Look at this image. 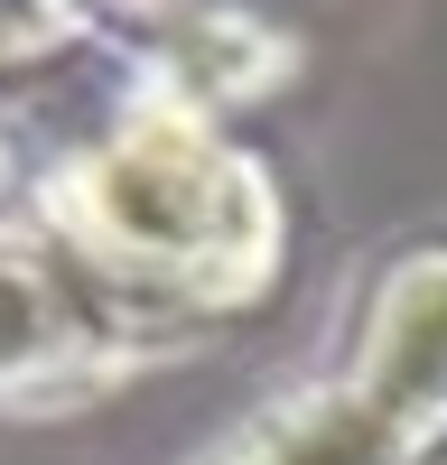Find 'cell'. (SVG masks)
Listing matches in <instances>:
<instances>
[{
	"instance_id": "obj_1",
	"label": "cell",
	"mask_w": 447,
	"mask_h": 465,
	"mask_svg": "<svg viewBox=\"0 0 447 465\" xmlns=\"http://www.w3.org/2000/svg\"><path fill=\"white\" fill-rule=\"evenodd\" d=\"M37 205L56 242L149 317L233 307L280 261L271 177L168 94H131L94 140H74L47 168Z\"/></svg>"
},
{
	"instance_id": "obj_2",
	"label": "cell",
	"mask_w": 447,
	"mask_h": 465,
	"mask_svg": "<svg viewBox=\"0 0 447 465\" xmlns=\"http://www.w3.org/2000/svg\"><path fill=\"white\" fill-rule=\"evenodd\" d=\"M447 429V252H420L382 280L372 344L335 391L271 410L224 465H410Z\"/></svg>"
},
{
	"instance_id": "obj_3",
	"label": "cell",
	"mask_w": 447,
	"mask_h": 465,
	"mask_svg": "<svg viewBox=\"0 0 447 465\" xmlns=\"http://www.w3.org/2000/svg\"><path fill=\"white\" fill-rule=\"evenodd\" d=\"M159 326L122 289H103L56 232H0V391L94 381Z\"/></svg>"
},
{
	"instance_id": "obj_4",
	"label": "cell",
	"mask_w": 447,
	"mask_h": 465,
	"mask_svg": "<svg viewBox=\"0 0 447 465\" xmlns=\"http://www.w3.org/2000/svg\"><path fill=\"white\" fill-rule=\"evenodd\" d=\"M94 0H0V65H47L84 37Z\"/></svg>"
}]
</instances>
